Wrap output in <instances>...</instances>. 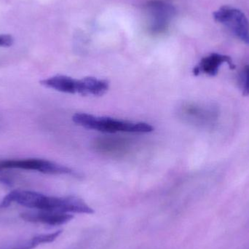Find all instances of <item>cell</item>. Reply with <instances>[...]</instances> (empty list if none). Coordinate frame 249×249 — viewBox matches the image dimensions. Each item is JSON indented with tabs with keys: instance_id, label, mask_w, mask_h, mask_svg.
Listing matches in <instances>:
<instances>
[{
	"instance_id": "6da1fadb",
	"label": "cell",
	"mask_w": 249,
	"mask_h": 249,
	"mask_svg": "<svg viewBox=\"0 0 249 249\" xmlns=\"http://www.w3.org/2000/svg\"><path fill=\"white\" fill-rule=\"evenodd\" d=\"M47 212H64V213H94L93 209L85 203L84 200L77 197H58L47 196L36 192L27 190H14L3 198L0 208L5 209L12 203Z\"/></svg>"
},
{
	"instance_id": "7a4b0ae2",
	"label": "cell",
	"mask_w": 249,
	"mask_h": 249,
	"mask_svg": "<svg viewBox=\"0 0 249 249\" xmlns=\"http://www.w3.org/2000/svg\"><path fill=\"white\" fill-rule=\"evenodd\" d=\"M72 121L76 124L90 130L104 133H147L153 131V126L146 123H133L120 121L107 117H96L86 113H77Z\"/></svg>"
},
{
	"instance_id": "3957f363",
	"label": "cell",
	"mask_w": 249,
	"mask_h": 249,
	"mask_svg": "<svg viewBox=\"0 0 249 249\" xmlns=\"http://www.w3.org/2000/svg\"><path fill=\"white\" fill-rule=\"evenodd\" d=\"M213 18L225 25L237 37L249 45V20L241 10L223 6L213 13Z\"/></svg>"
},
{
	"instance_id": "277c9868",
	"label": "cell",
	"mask_w": 249,
	"mask_h": 249,
	"mask_svg": "<svg viewBox=\"0 0 249 249\" xmlns=\"http://www.w3.org/2000/svg\"><path fill=\"white\" fill-rule=\"evenodd\" d=\"M21 169L36 171L46 174H72L68 167L43 159L7 160L0 161V171Z\"/></svg>"
},
{
	"instance_id": "5b68a950",
	"label": "cell",
	"mask_w": 249,
	"mask_h": 249,
	"mask_svg": "<svg viewBox=\"0 0 249 249\" xmlns=\"http://www.w3.org/2000/svg\"><path fill=\"white\" fill-rule=\"evenodd\" d=\"M149 17V28L154 34L162 33L175 15V9L171 4L160 1H152L146 5Z\"/></svg>"
},
{
	"instance_id": "8992f818",
	"label": "cell",
	"mask_w": 249,
	"mask_h": 249,
	"mask_svg": "<svg viewBox=\"0 0 249 249\" xmlns=\"http://www.w3.org/2000/svg\"><path fill=\"white\" fill-rule=\"evenodd\" d=\"M42 86L54 89L62 93L79 94L86 96V86L84 79L76 80L66 75H56L45 79L40 82Z\"/></svg>"
},
{
	"instance_id": "52a82bcc",
	"label": "cell",
	"mask_w": 249,
	"mask_h": 249,
	"mask_svg": "<svg viewBox=\"0 0 249 249\" xmlns=\"http://www.w3.org/2000/svg\"><path fill=\"white\" fill-rule=\"evenodd\" d=\"M179 113L183 119L196 125H209L216 118L214 110L195 104L183 105Z\"/></svg>"
},
{
	"instance_id": "ba28073f",
	"label": "cell",
	"mask_w": 249,
	"mask_h": 249,
	"mask_svg": "<svg viewBox=\"0 0 249 249\" xmlns=\"http://www.w3.org/2000/svg\"><path fill=\"white\" fill-rule=\"evenodd\" d=\"M20 216L26 222L45 224L51 226L64 225L71 221L74 217L71 213L47 211L25 212L22 213Z\"/></svg>"
},
{
	"instance_id": "9c48e42d",
	"label": "cell",
	"mask_w": 249,
	"mask_h": 249,
	"mask_svg": "<svg viewBox=\"0 0 249 249\" xmlns=\"http://www.w3.org/2000/svg\"><path fill=\"white\" fill-rule=\"evenodd\" d=\"M93 147L99 153L120 157L128 152L130 143L121 138L103 137L95 141Z\"/></svg>"
},
{
	"instance_id": "30bf717a",
	"label": "cell",
	"mask_w": 249,
	"mask_h": 249,
	"mask_svg": "<svg viewBox=\"0 0 249 249\" xmlns=\"http://www.w3.org/2000/svg\"><path fill=\"white\" fill-rule=\"evenodd\" d=\"M224 63H227L231 69L235 68L231 57L222 54L212 53L200 61L198 65L196 66L193 70V74L197 76L200 73H205L208 75L216 76L219 67Z\"/></svg>"
},
{
	"instance_id": "8fae6325",
	"label": "cell",
	"mask_w": 249,
	"mask_h": 249,
	"mask_svg": "<svg viewBox=\"0 0 249 249\" xmlns=\"http://www.w3.org/2000/svg\"><path fill=\"white\" fill-rule=\"evenodd\" d=\"M61 233H62V231H58L56 232H52V233L36 235V236L34 237L32 240L23 244V246L13 249H33L40 244L53 242Z\"/></svg>"
},
{
	"instance_id": "7c38bea8",
	"label": "cell",
	"mask_w": 249,
	"mask_h": 249,
	"mask_svg": "<svg viewBox=\"0 0 249 249\" xmlns=\"http://www.w3.org/2000/svg\"><path fill=\"white\" fill-rule=\"evenodd\" d=\"M243 95H249V64L246 66L243 71Z\"/></svg>"
},
{
	"instance_id": "4fadbf2b",
	"label": "cell",
	"mask_w": 249,
	"mask_h": 249,
	"mask_svg": "<svg viewBox=\"0 0 249 249\" xmlns=\"http://www.w3.org/2000/svg\"><path fill=\"white\" fill-rule=\"evenodd\" d=\"M14 39L11 35H0V47L7 48L13 45Z\"/></svg>"
}]
</instances>
